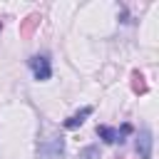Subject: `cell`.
Segmentation results:
<instances>
[{
  "instance_id": "obj_1",
  "label": "cell",
  "mask_w": 159,
  "mask_h": 159,
  "mask_svg": "<svg viewBox=\"0 0 159 159\" xmlns=\"http://www.w3.org/2000/svg\"><path fill=\"white\" fill-rule=\"evenodd\" d=\"M65 154V139L62 137H50L37 144V159H60Z\"/></svg>"
},
{
  "instance_id": "obj_3",
  "label": "cell",
  "mask_w": 159,
  "mask_h": 159,
  "mask_svg": "<svg viewBox=\"0 0 159 159\" xmlns=\"http://www.w3.org/2000/svg\"><path fill=\"white\" fill-rule=\"evenodd\" d=\"M152 147H154L152 129H149V127H142L139 134H137V142H134V149H137L139 159H152Z\"/></svg>"
},
{
  "instance_id": "obj_8",
  "label": "cell",
  "mask_w": 159,
  "mask_h": 159,
  "mask_svg": "<svg viewBox=\"0 0 159 159\" xmlns=\"http://www.w3.org/2000/svg\"><path fill=\"white\" fill-rule=\"evenodd\" d=\"M0 30H2V22H0Z\"/></svg>"
},
{
  "instance_id": "obj_6",
  "label": "cell",
  "mask_w": 159,
  "mask_h": 159,
  "mask_svg": "<svg viewBox=\"0 0 159 159\" xmlns=\"http://www.w3.org/2000/svg\"><path fill=\"white\" fill-rule=\"evenodd\" d=\"M80 159H99V147L97 144H89L80 152Z\"/></svg>"
},
{
  "instance_id": "obj_5",
  "label": "cell",
  "mask_w": 159,
  "mask_h": 159,
  "mask_svg": "<svg viewBox=\"0 0 159 159\" xmlns=\"http://www.w3.org/2000/svg\"><path fill=\"white\" fill-rule=\"evenodd\" d=\"M97 137L104 142V144H122V139H119V129H114V127H107V124H97Z\"/></svg>"
},
{
  "instance_id": "obj_2",
  "label": "cell",
  "mask_w": 159,
  "mask_h": 159,
  "mask_svg": "<svg viewBox=\"0 0 159 159\" xmlns=\"http://www.w3.org/2000/svg\"><path fill=\"white\" fill-rule=\"evenodd\" d=\"M27 65H30V70H32V77L37 80V82H47L50 77H52V65H50V55H32L30 60H27Z\"/></svg>"
},
{
  "instance_id": "obj_4",
  "label": "cell",
  "mask_w": 159,
  "mask_h": 159,
  "mask_svg": "<svg viewBox=\"0 0 159 159\" xmlns=\"http://www.w3.org/2000/svg\"><path fill=\"white\" fill-rule=\"evenodd\" d=\"M89 114H92V107H82L80 112H75L72 117H67V119L62 122V127H65V129H77V127L84 124V119H87Z\"/></svg>"
},
{
  "instance_id": "obj_7",
  "label": "cell",
  "mask_w": 159,
  "mask_h": 159,
  "mask_svg": "<svg viewBox=\"0 0 159 159\" xmlns=\"http://www.w3.org/2000/svg\"><path fill=\"white\" fill-rule=\"evenodd\" d=\"M132 132H134V127H132V124H129V122H124V124H122V127H119V139H122V142H124V137H127V134H132Z\"/></svg>"
}]
</instances>
